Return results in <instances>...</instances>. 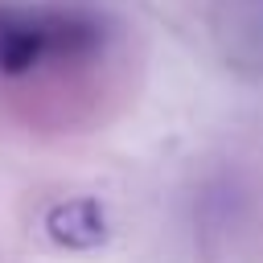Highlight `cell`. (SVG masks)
Returning a JSON list of instances; mask_svg holds the SVG:
<instances>
[{
	"label": "cell",
	"instance_id": "obj_1",
	"mask_svg": "<svg viewBox=\"0 0 263 263\" xmlns=\"http://www.w3.org/2000/svg\"><path fill=\"white\" fill-rule=\"evenodd\" d=\"M103 49V25L78 8H0V74L25 78L45 62H86Z\"/></svg>",
	"mask_w": 263,
	"mask_h": 263
},
{
	"label": "cell",
	"instance_id": "obj_2",
	"mask_svg": "<svg viewBox=\"0 0 263 263\" xmlns=\"http://www.w3.org/2000/svg\"><path fill=\"white\" fill-rule=\"evenodd\" d=\"M45 230L53 242L62 247H74V251H86L95 242H103L107 234V218H103V205L95 197H78V201H62L49 210L45 218Z\"/></svg>",
	"mask_w": 263,
	"mask_h": 263
}]
</instances>
